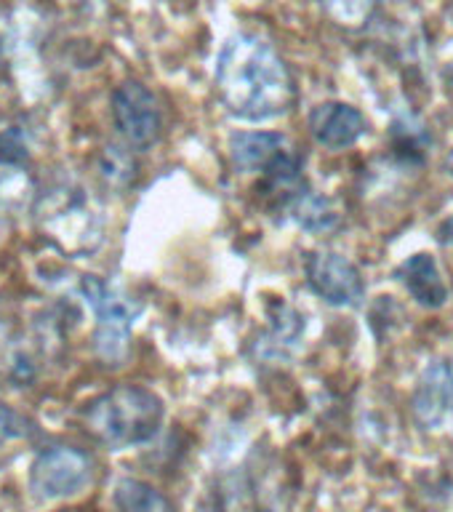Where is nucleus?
<instances>
[{
	"instance_id": "obj_1",
	"label": "nucleus",
	"mask_w": 453,
	"mask_h": 512,
	"mask_svg": "<svg viewBox=\"0 0 453 512\" xmlns=\"http://www.w3.org/2000/svg\"><path fill=\"white\" fill-rule=\"evenodd\" d=\"M216 91L230 115L251 123L280 118L296 104L288 64L270 40L240 32L224 43L216 59Z\"/></svg>"
},
{
	"instance_id": "obj_2",
	"label": "nucleus",
	"mask_w": 453,
	"mask_h": 512,
	"mask_svg": "<svg viewBox=\"0 0 453 512\" xmlns=\"http://www.w3.org/2000/svg\"><path fill=\"white\" fill-rule=\"evenodd\" d=\"M163 416L166 408L155 392L139 384H118L88 403L83 424L91 438L120 451L150 443L163 427Z\"/></svg>"
},
{
	"instance_id": "obj_3",
	"label": "nucleus",
	"mask_w": 453,
	"mask_h": 512,
	"mask_svg": "<svg viewBox=\"0 0 453 512\" xmlns=\"http://www.w3.org/2000/svg\"><path fill=\"white\" fill-rule=\"evenodd\" d=\"M80 294L96 315V352L107 363H118L126 358L131 328L142 307L96 275H86L80 280Z\"/></svg>"
},
{
	"instance_id": "obj_4",
	"label": "nucleus",
	"mask_w": 453,
	"mask_h": 512,
	"mask_svg": "<svg viewBox=\"0 0 453 512\" xmlns=\"http://www.w3.org/2000/svg\"><path fill=\"white\" fill-rule=\"evenodd\" d=\"M96 478L94 456L75 446L43 448L30 467V491L40 502L80 496Z\"/></svg>"
},
{
	"instance_id": "obj_5",
	"label": "nucleus",
	"mask_w": 453,
	"mask_h": 512,
	"mask_svg": "<svg viewBox=\"0 0 453 512\" xmlns=\"http://www.w3.org/2000/svg\"><path fill=\"white\" fill-rule=\"evenodd\" d=\"M112 120L118 134L134 150H150L163 131V112L158 99L139 80H126L112 91Z\"/></svg>"
},
{
	"instance_id": "obj_6",
	"label": "nucleus",
	"mask_w": 453,
	"mask_h": 512,
	"mask_svg": "<svg viewBox=\"0 0 453 512\" xmlns=\"http://www.w3.org/2000/svg\"><path fill=\"white\" fill-rule=\"evenodd\" d=\"M307 283L323 302L334 307H355L366 294L358 267L336 251H315L307 256Z\"/></svg>"
},
{
	"instance_id": "obj_7",
	"label": "nucleus",
	"mask_w": 453,
	"mask_h": 512,
	"mask_svg": "<svg viewBox=\"0 0 453 512\" xmlns=\"http://www.w3.org/2000/svg\"><path fill=\"white\" fill-rule=\"evenodd\" d=\"M414 419L422 430H440L453 422V358L432 360L414 390Z\"/></svg>"
},
{
	"instance_id": "obj_8",
	"label": "nucleus",
	"mask_w": 453,
	"mask_h": 512,
	"mask_svg": "<svg viewBox=\"0 0 453 512\" xmlns=\"http://www.w3.org/2000/svg\"><path fill=\"white\" fill-rule=\"evenodd\" d=\"M307 123H310L312 139L328 150L352 147L368 131L366 115L358 107L344 102H323L312 107Z\"/></svg>"
},
{
	"instance_id": "obj_9",
	"label": "nucleus",
	"mask_w": 453,
	"mask_h": 512,
	"mask_svg": "<svg viewBox=\"0 0 453 512\" xmlns=\"http://www.w3.org/2000/svg\"><path fill=\"white\" fill-rule=\"evenodd\" d=\"M288 155L286 136L275 131H238L230 136V160L240 174H270Z\"/></svg>"
},
{
	"instance_id": "obj_10",
	"label": "nucleus",
	"mask_w": 453,
	"mask_h": 512,
	"mask_svg": "<svg viewBox=\"0 0 453 512\" xmlns=\"http://www.w3.org/2000/svg\"><path fill=\"white\" fill-rule=\"evenodd\" d=\"M395 278L406 286L408 294L414 296L422 307L440 310L448 302V286L438 267V259L432 254L419 251V254L408 256L406 262L395 270Z\"/></svg>"
},
{
	"instance_id": "obj_11",
	"label": "nucleus",
	"mask_w": 453,
	"mask_h": 512,
	"mask_svg": "<svg viewBox=\"0 0 453 512\" xmlns=\"http://www.w3.org/2000/svg\"><path fill=\"white\" fill-rule=\"evenodd\" d=\"M288 214L302 230L307 232H331L339 227L342 214L328 195L312 190H299L294 200L288 203Z\"/></svg>"
},
{
	"instance_id": "obj_12",
	"label": "nucleus",
	"mask_w": 453,
	"mask_h": 512,
	"mask_svg": "<svg viewBox=\"0 0 453 512\" xmlns=\"http://www.w3.org/2000/svg\"><path fill=\"white\" fill-rule=\"evenodd\" d=\"M112 502L118 512H174L171 502L160 494L158 488L136 478H120L115 483Z\"/></svg>"
},
{
	"instance_id": "obj_13",
	"label": "nucleus",
	"mask_w": 453,
	"mask_h": 512,
	"mask_svg": "<svg viewBox=\"0 0 453 512\" xmlns=\"http://www.w3.org/2000/svg\"><path fill=\"white\" fill-rule=\"evenodd\" d=\"M99 168H102L104 179L110 184H115V187H128L136 176L134 158H131L128 152L120 150V147H104Z\"/></svg>"
},
{
	"instance_id": "obj_14",
	"label": "nucleus",
	"mask_w": 453,
	"mask_h": 512,
	"mask_svg": "<svg viewBox=\"0 0 453 512\" xmlns=\"http://www.w3.org/2000/svg\"><path fill=\"white\" fill-rule=\"evenodd\" d=\"M24 160H27V147L19 139V134H14V131L0 134V163L16 166V163H24Z\"/></svg>"
},
{
	"instance_id": "obj_15",
	"label": "nucleus",
	"mask_w": 453,
	"mask_h": 512,
	"mask_svg": "<svg viewBox=\"0 0 453 512\" xmlns=\"http://www.w3.org/2000/svg\"><path fill=\"white\" fill-rule=\"evenodd\" d=\"M435 238H438L440 246L453 248V216H448L446 222H440V227L435 230Z\"/></svg>"
},
{
	"instance_id": "obj_16",
	"label": "nucleus",
	"mask_w": 453,
	"mask_h": 512,
	"mask_svg": "<svg viewBox=\"0 0 453 512\" xmlns=\"http://www.w3.org/2000/svg\"><path fill=\"white\" fill-rule=\"evenodd\" d=\"M443 171H446L448 176H453V150L448 152V155H446V160H443Z\"/></svg>"
},
{
	"instance_id": "obj_17",
	"label": "nucleus",
	"mask_w": 453,
	"mask_h": 512,
	"mask_svg": "<svg viewBox=\"0 0 453 512\" xmlns=\"http://www.w3.org/2000/svg\"><path fill=\"white\" fill-rule=\"evenodd\" d=\"M451 86H453V67H451Z\"/></svg>"
}]
</instances>
